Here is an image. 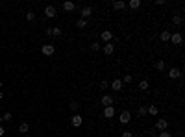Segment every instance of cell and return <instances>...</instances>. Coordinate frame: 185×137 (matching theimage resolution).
Segmentation results:
<instances>
[{
    "instance_id": "74e56055",
    "label": "cell",
    "mask_w": 185,
    "mask_h": 137,
    "mask_svg": "<svg viewBox=\"0 0 185 137\" xmlns=\"http://www.w3.org/2000/svg\"><path fill=\"white\" fill-rule=\"evenodd\" d=\"M24 137H33V135H24Z\"/></svg>"
},
{
    "instance_id": "52a82bcc",
    "label": "cell",
    "mask_w": 185,
    "mask_h": 137,
    "mask_svg": "<svg viewBox=\"0 0 185 137\" xmlns=\"http://www.w3.org/2000/svg\"><path fill=\"white\" fill-rule=\"evenodd\" d=\"M170 43H172V45H181L183 43V35H181V33H170Z\"/></svg>"
},
{
    "instance_id": "d6986e66",
    "label": "cell",
    "mask_w": 185,
    "mask_h": 137,
    "mask_svg": "<svg viewBox=\"0 0 185 137\" xmlns=\"http://www.w3.org/2000/svg\"><path fill=\"white\" fill-rule=\"evenodd\" d=\"M155 68H157V71H159V72H163V71H165V61H163V59L155 61Z\"/></svg>"
},
{
    "instance_id": "3957f363",
    "label": "cell",
    "mask_w": 185,
    "mask_h": 137,
    "mask_svg": "<svg viewBox=\"0 0 185 137\" xmlns=\"http://www.w3.org/2000/svg\"><path fill=\"white\" fill-rule=\"evenodd\" d=\"M54 52H56V46L54 45H43L41 46V54H43V56H52Z\"/></svg>"
},
{
    "instance_id": "603a6c76",
    "label": "cell",
    "mask_w": 185,
    "mask_h": 137,
    "mask_svg": "<svg viewBox=\"0 0 185 137\" xmlns=\"http://www.w3.org/2000/svg\"><path fill=\"white\" fill-rule=\"evenodd\" d=\"M50 35L59 37V35H61V28H58V26H56V28H50Z\"/></svg>"
},
{
    "instance_id": "6da1fadb",
    "label": "cell",
    "mask_w": 185,
    "mask_h": 137,
    "mask_svg": "<svg viewBox=\"0 0 185 137\" xmlns=\"http://www.w3.org/2000/svg\"><path fill=\"white\" fill-rule=\"evenodd\" d=\"M71 124H72L74 128H80L81 124H84V117H81V115H78V113H74L72 117H71Z\"/></svg>"
},
{
    "instance_id": "8d00e7d4",
    "label": "cell",
    "mask_w": 185,
    "mask_h": 137,
    "mask_svg": "<svg viewBox=\"0 0 185 137\" xmlns=\"http://www.w3.org/2000/svg\"><path fill=\"white\" fill-rule=\"evenodd\" d=\"M0 89H2V80H0Z\"/></svg>"
},
{
    "instance_id": "4316f807",
    "label": "cell",
    "mask_w": 185,
    "mask_h": 137,
    "mask_svg": "<svg viewBox=\"0 0 185 137\" xmlns=\"http://www.w3.org/2000/svg\"><path fill=\"white\" fill-rule=\"evenodd\" d=\"M132 80H133V76H132V74H126V76L122 78V84H132Z\"/></svg>"
},
{
    "instance_id": "7c38bea8",
    "label": "cell",
    "mask_w": 185,
    "mask_h": 137,
    "mask_svg": "<svg viewBox=\"0 0 185 137\" xmlns=\"http://www.w3.org/2000/svg\"><path fill=\"white\" fill-rule=\"evenodd\" d=\"M104 117H106V119H111V117H115V107H113V106L104 107Z\"/></svg>"
},
{
    "instance_id": "e0dca14e",
    "label": "cell",
    "mask_w": 185,
    "mask_h": 137,
    "mask_svg": "<svg viewBox=\"0 0 185 137\" xmlns=\"http://www.w3.org/2000/svg\"><path fill=\"white\" fill-rule=\"evenodd\" d=\"M181 22H183V17H181V15H174V17H172V24H174V26H180Z\"/></svg>"
},
{
    "instance_id": "d590c367",
    "label": "cell",
    "mask_w": 185,
    "mask_h": 137,
    "mask_svg": "<svg viewBox=\"0 0 185 137\" xmlns=\"http://www.w3.org/2000/svg\"><path fill=\"white\" fill-rule=\"evenodd\" d=\"M2 98H4V93H2V91H0V100H2Z\"/></svg>"
},
{
    "instance_id": "484cf974",
    "label": "cell",
    "mask_w": 185,
    "mask_h": 137,
    "mask_svg": "<svg viewBox=\"0 0 185 137\" xmlns=\"http://www.w3.org/2000/svg\"><path fill=\"white\" fill-rule=\"evenodd\" d=\"M137 115H139V117H145V115H146V107L141 106L139 109H137Z\"/></svg>"
},
{
    "instance_id": "4dcf8cb0",
    "label": "cell",
    "mask_w": 185,
    "mask_h": 137,
    "mask_svg": "<svg viewBox=\"0 0 185 137\" xmlns=\"http://www.w3.org/2000/svg\"><path fill=\"white\" fill-rule=\"evenodd\" d=\"M2 120H6V122H9V120H11V113H4V117H2Z\"/></svg>"
},
{
    "instance_id": "2e32d148",
    "label": "cell",
    "mask_w": 185,
    "mask_h": 137,
    "mask_svg": "<svg viewBox=\"0 0 185 137\" xmlns=\"http://www.w3.org/2000/svg\"><path fill=\"white\" fill-rule=\"evenodd\" d=\"M126 6H130V9H139L141 8V0H130V4H126Z\"/></svg>"
},
{
    "instance_id": "cb8c5ba5",
    "label": "cell",
    "mask_w": 185,
    "mask_h": 137,
    "mask_svg": "<svg viewBox=\"0 0 185 137\" xmlns=\"http://www.w3.org/2000/svg\"><path fill=\"white\" fill-rule=\"evenodd\" d=\"M76 26H78V28H80V30H84V28H85V26H87V20H85V19H78V22H76Z\"/></svg>"
},
{
    "instance_id": "277c9868",
    "label": "cell",
    "mask_w": 185,
    "mask_h": 137,
    "mask_svg": "<svg viewBox=\"0 0 185 137\" xmlns=\"http://www.w3.org/2000/svg\"><path fill=\"white\" fill-rule=\"evenodd\" d=\"M119 120H120V124H130V120H132V113H130L128 109H124V111L120 113Z\"/></svg>"
},
{
    "instance_id": "44dd1931",
    "label": "cell",
    "mask_w": 185,
    "mask_h": 137,
    "mask_svg": "<svg viewBox=\"0 0 185 137\" xmlns=\"http://www.w3.org/2000/svg\"><path fill=\"white\" fill-rule=\"evenodd\" d=\"M159 37H161L163 43H167V41H170V32H167V30H165V32H161V35H159Z\"/></svg>"
},
{
    "instance_id": "5bb4252c",
    "label": "cell",
    "mask_w": 185,
    "mask_h": 137,
    "mask_svg": "<svg viewBox=\"0 0 185 137\" xmlns=\"http://www.w3.org/2000/svg\"><path fill=\"white\" fill-rule=\"evenodd\" d=\"M128 8V6H126V2H122V0H115V2H113V9H126Z\"/></svg>"
},
{
    "instance_id": "83f0119b",
    "label": "cell",
    "mask_w": 185,
    "mask_h": 137,
    "mask_svg": "<svg viewBox=\"0 0 185 137\" xmlns=\"http://www.w3.org/2000/svg\"><path fill=\"white\" fill-rule=\"evenodd\" d=\"M33 19H35V13H33V11H28V13H26V20H30V22H32Z\"/></svg>"
},
{
    "instance_id": "8992f818",
    "label": "cell",
    "mask_w": 185,
    "mask_h": 137,
    "mask_svg": "<svg viewBox=\"0 0 185 137\" xmlns=\"http://www.w3.org/2000/svg\"><path fill=\"white\" fill-rule=\"evenodd\" d=\"M167 126H168V122L165 119H157V122H155V130L157 132H167Z\"/></svg>"
},
{
    "instance_id": "d6a6232c",
    "label": "cell",
    "mask_w": 185,
    "mask_h": 137,
    "mask_svg": "<svg viewBox=\"0 0 185 137\" xmlns=\"http://www.w3.org/2000/svg\"><path fill=\"white\" fill-rule=\"evenodd\" d=\"M157 137H172V135H170L168 132H159V133H157Z\"/></svg>"
},
{
    "instance_id": "30bf717a",
    "label": "cell",
    "mask_w": 185,
    "mask_h": 137,
    "mask_svg": "<svg viewBox=\"0 0 185 137\" xmlns=\"http://www.w3.org/2000/svg\"><path fill=\"white\" fill-rule=\"evenodd\" d=\"M102 50H104L106 56H111V54L115 52V45L113 43H107V45H104V48H102Z\"/></svg>"
},
{
    "instance_id": "f1b7e54d",
    "label": "cell",
    "mask_w": 185,
    "mask_h": 137,
    "mask_svg": "<svg viewBox=\"0 0 185 137\" xmlns=\"http://www.w3.org/2000/svg\"><path fill=\"white\" fill-rule=\"evenodd\" d=\"M91 50L98 52V50H100V43H91Z\"/></svg>"
},
{
    "instance_id": "9a60e30c",
    "label": "cell",
    "mask_w": 185,
    "mask_h": 137,
    "mask_svg": "<svg viewBox=\"0 0 185 137\" xmlns=\"http://www.w3.org/2000/svg\"><path fill=\"white\" fill-rule=\"evenodd\" d=\"M63 9L67 13H72L74 9H76V6H74V2H63Z\"/></svg>"
},
{
    "instance_id": "4fadbf2b",
    "label": "cell",
    "mask_w": 185,
    "mask_h": 137,
    "mask_svg": "<svg viewBox=\"0 0 185 137\" xmlns=\"http://www.w3.org/2000/svg\"><path fill=\"white\" fill-rule=\"evenodd\" d=\"M122 85H124V84H122V80H119V78H115L111 81V87L115 89V91H122Z\"/></svg>"
},
{
    "instance_id": "d4e9b609",
    "label": "cell",
    "mask_w": 185,
    "mask_h": 137,
    "mask_svg": "<svg viewBox=\"0 0 185 137\" xmlns=\"http://www.w3.org/2000/svg\"><path fill=\"white\" fill-rule=\"evenodd\" d=\"M68 107H71V111H78V109H80V104H78V102H71V104H68Z\"/></svg>"
},
{
    "instance_id": "ac0fdd59",
    "label": "cell",
    "mask_w": 185,
    "mask_h": 137,
    "mask_svg": "<svg viewBox=\"0 0 185 137\" xmlns=\"http://www.w3.org/2000/svg\"><path fill=\"white\" fill-rule=\"evenodd\" d=\"M146 113H150V115H154V117H155V115L159 113V109H157V106H150V107H146Z\"/></svg>"
},
{
    "instance_id": "ba28073f",
    "label": "cell",
    "mask_w": 185,
    "mask_h": 137,
    "mask_svg": "<svg viewBox=\"0 0 185 137\" xmlns=\"http://www.w3.org/2000/svg\"><path fill=\"white\" fill-rule=\"evenodd\" d=\"M100 39H102V41H104V43H109V41H111V39H113V33H111V32H109V30H104V32H102V33H100Z\"/></svg>"
},
{
    "instance_id": "9c48e42d",
    "label": "cell",
    "mask_w": 185,
    "mask_h": 137,
    "mask_svg": "<svg viewBox=\"0 0 185 137\" xmlns=\"http://www.w3.org/2000/svg\"><path fill=\"white\" fill-rule=\"evenodd\" d=\"M45 15L48 19H54V17H56V8H54V6H46V8H45Z\"/></svg>"
},
{
    "instance_id": "8fae6325",
    "label": "cell",
    "mask_w": 185,
    "mask_h": 137,
    "mask_svg": "<svg viewBox=\"0 0 185 137\" xmlns=\"http://www.w3.org/2000/svg\"><path fill=\"white\" fill-rule=\"evenodd\" d=\"M89 15H93V8H91V6H85V8H81V19L87 20Z\"/></svg>"
},
{
    "instance_id": "f546056e",
    "label": "cell",
    "mask_w": 185,
    "mask_h": 137,
    "mask_svg": "<svg viewBox=\"0 0 185 137\" xmlns=\"http://www.w3.org/2000/svg\"><path fill=\"white\" fill-rule=\"evenodd\" d=\"M107 87H109V84H107L106 80H102V81H100V89H107Z\"/></svg>"
},
{
    "instance_id": "e575fe53",
    "label": "cell",
    "mask_w": 185,
    "mask_h": 137,
    "mask_svg": "<svg viewBox=\"0 0 185 137\" xmlns=\"http://www.w3.org/2000/svg\"><path fill=\"white\" fill-rule=\"evenodd\" d=\"M4 133H6V130H4V128H2V126H0V137H2V135H4Z\"/></svg>"
},
{
    "instance_id": "7a4b0ae2",
    "label": "cell",
    "mask_w": 185,
    "mask_h": 137,
    "mask_svg": "<svg viewBox=\"0 0 185 137\" xmlns=\"http://www.w3.org/2000/svg\"><path fill=\"white\" fill-rule=\"evenodd\" d=\"M100 104L104 106V107H109V106H113V104H115V98L111 97V94H104V97L100 98Z\"/></svg>"
},
{
    "instance_id": "5b68a950",
    "label": "cell",
    "mask_w": 185,
    "mask_h": 137,
    "mask_svg": "<svg viewBox=\"0 0 185 137\" xmlns=\"http://www.w3.org/2000/svg\"><path fill=\"white\" fill-rule=\"evenodd\" d=\"M168 78H170V80H178V78H181V68L172 67V68L168 71Z\"/></svg>"
},
{
    "instance_id": "1f68e13d",
    "label": "cell",
    "mask_w": 185,
    "mask_h": 137,
    "mask_svg": "<svg viewBox=\"0 0 185 137\" xmlns=\"http://www.w3.org/2000/svg\"><path fill=\"white\" fill-rule=\"evenodd\" d=\"M120 137H133V133L130 132V130H126V132H122V135Z\"/></svg>"
},
{
    "instance_id": "836d02e7",
    "label": "cell",
    "mask_w": 185,
    "mask_h": 137,
    "mask_svg": "<svg viewBox=\"0 0 185 137\" xmlns=\"http://www.w3.org/2000/svg\"><path fill=\"white\" fill-rule=\"evenodd\" d=\"M154 4H155V6H163V4H165V0H155Z\"/></svg>"
},
{
    "instance_id": "ffe728a7",
    "label": "cell",
    "mask_w": 185,
    "mask_h": 137,
    "mask_svg": "<svg viewBox=\"0 0 185 137\" xmlns=\"http://www.w3.org/2000/svg\"><path fill=\"white\" fill-rule=\"evenodd\" d=\"M28 130H30V126H28V122H22V124L19 126V132L20 133H28Z\"/></svg>"
},
{
    "instance_id": "7402d4cb",
    "label": "cell",
    "mask_w": 185,
    "mask_h": 137,
    "mask_svg": "<svg viewBox=\"0 0 185 137\" xmlns=\"http://www.w3.org/2000/svg\"><path fill=\"white\" fill-rule=\"evenodd\" d=\"M148 87H150V84H148L146 80H141V81H139V89H141V91H146Z\"/></svg>"
}]
</instances>
